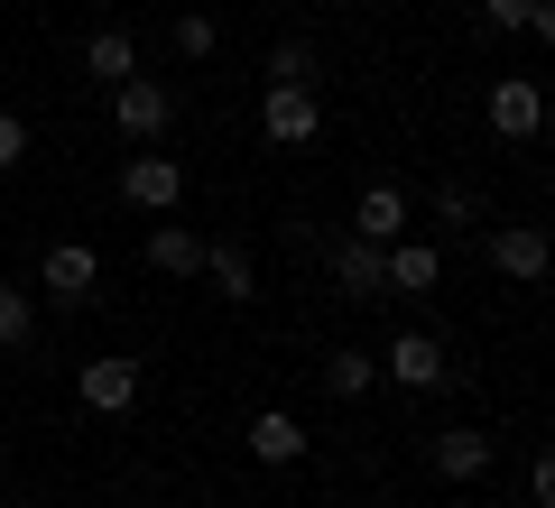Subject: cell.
Segmentation results:
<instances>
[{
	"label": "cell",
	"mask_w": 555,
	"mask_h": 508,
	"mask_svg": "<svg viewBox=\"0 0 555 508\" xmlns=\"http://www.w3.org/2000/svg\"><path fill=\"white\" fill-rule=\"evenodd\" d=\"M167 120H177V93H167L158 75H130V83H112V130L130 139V148L167 139Z\"/></svg>",
	"instance_id": "1"
},
{
	"label": "cell",
	"mask_w": 555,
	"mask_h": 508,
	"mask_svg": "<svg viewBox=\"0 0 555 508\" xmlns=\"http://www.w3.org/2000/svg\"><path fill=\"white\" fill-rule=\"evenodd\" d=\"M315 130H324L315 83H269V93H259V139H269V148H306Z\"/></svg>",
	"instance_id": "2"
},
{
	"label": "cell",
	"mask_w": 555,
	"mask_h": 508,
	"mask_svg": "<svg viewBox=\"0 0 555 508\" xmlns=\"http://www.w3.org/2000/svg\"><path fill=\"white\" fill-rule=\"evenodd\" d=\"M185 195V167L167 148H130V167H120V204H139V213H177Z\"/></svg>",
	"instance_id": "3"
},
{
	"label": "cell",
	"mask_w": 555,
	"mask_h": 508,
	"mask_svg": "<svg viewBox=\"0 0 555 508\" xmlns=\"http://www.w3.org/2000/svg\"><path fill=\"white\" fill-rule=\"evenodd\" d=\"M379 379H398V389H416V398H436L454 370H444V342H436V333H398L389 361H379Z\"/></svg>",
	"instance_id": "4"
},
{
	"label": "cell",
	"mask_w": 555,
	"mask_h": 508,
	"mask_svg": "<svg viewBox=\"0 0 555 508\" xmlns=\"http://www.w3.org/2000/svg\"><path fill=\"white\" fill-rule=\"evenodd\" d=\"M436 277H444L436 240H389L379 250V296H436Z\"/></svg>",
	"instance_id": "5"
},
{
	"label": "cell",
	"mask_w": 555,
	"mask_h": 508,
	"mask_svg": "<svg viewBox=\"0 0 555 508\" xmlns=\"http://www.w3.org/2000/svg\"><path fill=\"white\" fill-rule=\"evenodd\" d=\"M75 389H83V407H93V416H130L139 407V361L130 352H102V361H83Z\"/></svg>",
	"instance_id": "6"
},
{
	"label": "cell",
	"mask_w": 555,
	"mask_h": 508,
	"mask_svg": "<svg viewBox=\"0 0 555 508\" xmlns=\"http://www.w3.org/2000/svg\"><path fill=\"white\" fill-rule=\"evenodd\" d=\"M537 120H546V93H537L528 75H500L491 83V130L500 139H537Z\"/></svg>",
	"instance_id": "7"
},
{
	"label": "cell",
	"mask_w": 555,
	"mask_h": 508,
	"mask_svg": "<svg viewBox=\"0 0 555 508\" xmlns=\"http://www.w3.org/2000/svg\"><path fill=\"white\" fill-rule=\"evenodd\" d=\"M491 269L518 277V287L546 277V232H537V222H500V232H491Z\"/></svg>",
	"instance_id": "8"
},
{
	"label": "cell",
	"mask_w": 555,
	"mask_h": 508,
	"mask_svg": "<svg viewBox=\"0 0 555 508\" xmlns=\"http://www.w3.org/2000/svg\"><path fill=\"white\" fill-rule=\"evenodd\" d=\"M426 463H436L444 481H481V471H491V434L481 426H444L436 444H426Z\"/></svg>",
	"instance_id": "9"
},
{
	"label": "cell",
	"mask_w": 555,
	"mask_h": 508,
	"mask_svg": "<svg viewBox=\"0 0 555 508\" xmlns=\"http://www.w3.org/2000/svg\"><path fill=\"white\" fill-rule=\"evenodd\" d=\"M38 277H47V296H56V305H83V296H93V277H102V259L83 250V240H56Z\"/></svg>",
	"instance_id": "10"
},
{
	"label": "cell",
	"mask_w": 555,
	"mask_h": 508,
	"mask_svg": "<svg viewBox=\"0 0 555 508\" xmlns=\"http://www.w3.org/2000/svg\"><path fill=\"white\" fill-rule=\"evenodd\" d=\"M83 75H93L102 93H112V83H130V75H139V47H130V28H93V38H83Z\"/></svg>",
	"instance_id": "11"
},
{
	"label": "cell",
	"mask_w": 555,
	"mask_h": 508,
	"mask_svg": "<svg viewBox=\"0 0 555 508\" xmlns=\"http://www.w3.org/2000/svg\"><path fill=\"white\" fill-rule=\"evenodd\" d=\"M352 232L379 240V250H389V240H408V195H398V185H371V195L352 204Z\"/></svg>",
	"instance_id": "12"
},
{
	"label": "cell",
	"mask_w": 555,
	"mask_h": 508,
	"mask_svg": "<svg viewBox=\"0 0 555 508\" xmlns=\"http://www.w3.org/2000/svg\"><path fill=\"white\" fill-rule=\"evenodd\" d=\"M204 269H214L222 305H250V296H259V269H250V250H241V240H204Z\"/></svg>",
	"instance_id": "13"
},
{
	"label": "cell",
	"mask_w": 555,
	"mask_h": 508,
	"mask_svg": "<svg viewBox=\"0 0 555 508\" xmlns=\"http://www.w3.org/2000/svg\"><path fill=\"white\" fill-rule=\"evenodd\" d=\"M149 269H167V277H204V232L158 222V232H149Z\"/></svg>",
	"instance_id": "14"
},
{
	"label": "cell",
	"mask_w": 555,
	"mask_h": 508,
	"mask_svg": "<svg viewBox=\"0 0 555 508\" xmlns=\"http://www.w3.org/2000/svg\"><path fill=\"white\" fill-rule=\"evenodd\" d=\"M250 453H259V463H297V453H306V426H297L287 407H259V416H250Z\"/></svg>",
	"instance_id": "15"
},
{
	"label": "cell",
	"mask_w": 555,
	"mask_h": 508,
	"mask_svg": "<svg viewBox=\"0 0 555 508\" xmlns=\"http://www.w3.org/2000/svg\"><path fill=\"white\" fill-rule=\"evenodd\" d=\"M334 277H343L352 296H379V240L343 232V240H334Z\"/></svg>",
	"instance_id": "16"
},
{
	"label": "cell",
	"mask_w": 555,
	"mask_h": 508,
	"mask_svg": "<svg viewBox=\"0 0 555 508\" xmlns=\"http://www.w3.org/2000/svg\"><path fill=\"white\" fill-rule=\"evenodd\" d=\"M324 389H334L343 407H352V398H371V389H379V361H371V352H352V342H343V352L324 361Z\"/></svg>",
	"instance_id": "17"
},
{
	"label": "cell",
	"mask_w": 555,
	"mask_h": 508,
	"mask_svg": "<svg viewBox=\"0 0 555 508\" xmlns=\"http://www.w3.org/2000/svg\"><path fill=\"white\" fill-rule=\"evenodd\" d=\"M28 333H38V296L0 287V352H28Z\"/></svg>",
	"instance_id": "18"
},
{
	"label": "cell",
	"mask_w": 555,
	"mask_h": 508,
	"mask_svg": "<svg viewBox=\"0 0 555 508\" xmlns=\"http://www.w3.org/2000/svg\"><path fill=\"white\" fill-rule=\"evenodd\" d=\"M269 83H315V47H306V38L269 47Z\"/></svg>",
	"instance_id": "19"
},
{
	"label": "cell",
	"mask_w": 555,
	"mask_h": 508,
	"mask_svg": "<svg viewBox=\"0 0 555 508\" xmlns=\"http://www.w3.org/2000/svg\"><path fill=\"white\" fill-rule=\"evenodd\" d=\"M214 47H222V28L204 19V10H185L177 19V56H214Z\"/></svg>",
	"instance_id": "20"
},
{
	"label": "cell",
	"mask_w": 555,
	"mask_h": 508,
	"mask_svg": "<svg viewBox=\"0 0 555 508\" xmlns=\"http://www.w3.org/2000/svg\"><path fill=\"white\" fill-rule=\"evenodd\" d=\"M20 157H28V120H20V112H0V177H10Z\"/></svg>",
	"instance_id": "21"
},
{
	"label": "cell",
	"mask_w": 555,
	"mask_h": 508,
	"mask_svg": "<svg viewBox=\"0 0 555 508\" xmlns=\"http://www.w3.org/2000/svg\"><path fill=\"white\" fill-rule=\"evenodd\" d=\"M436 222H473V185H436Z\"/></svg>",
	"instance_id": "22"
},
{
	"label": "cell",
	"mask_w": 555,
	"mask_h": 508,
	"mask_svg": "<svg viewBox=\"0 0 555 508\" xmlns=\"http://www.w3.org/2000/svg\"><path fill=\"white\" fill-rule=\"evenodd\" d=\"M528 10H537V0H481V19H491V28H528Z\"/></svg>",
	"instance_id": "23"
},
{
	"label": "cell",
	"mask_w": 555,
	"mask_h": 508,
	"mask_svg": "<svg viewBox=\"0 0 555 508\" xmlns=\"http://www.w3.org/2000/svg\"><path fill=\"white\" fill-rule=\"evenodd\" d=\"M0 508H28V499H0Z\"/></svg>",
	"instance_id": "24"
}]
</instances>
